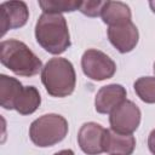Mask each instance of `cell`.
Listing matches in <instances>:
<instances>
[{
	"mask_svg": "<svg viewBox=\"0 0 155 155\" xmlns=\"http://www.w3.org/2000/svg\"><path fill=\"white\" fill-rule=\"evenodd\" d=\"M81 1L76 0H46L39 1V6L44 13H62V12H73L79 10Z\"/></svg>",
	"mask_w": 155,
	"mask_h": 155,
	"instance_id": "cell-16",
	"label": "cell"
},
{
	"mask_svg": "<svg viewBox=\"0 0 155 155\" xmlns=\"http://www.w3.org/2000/svg\"><path fill=\"white\" fill-rule=\"evenodd\" d=\"M108 39L120 53H127L137 46L139 34L136 24L130 21L122 24L109 27Z\"/></svg>",
	"mask_w": 155,
	"mask_h": 155,
	"instance_id": "cell-9",
	"label": "cell"
},
{
	"mask_svg": "<svg viewBox=\"0 0 155 155\" xmlns=\"http://www.w3.org/2000/svg\"><path fill=\"white\" fill-rule=\"evenodd\" d=\"M68 133V121L58 114H45L34 120L29 127L30 140L40 148L62 142Z\"/></svg>",
	"mask_w": 155,
	"mask_h": 155,
	"instance_id": "cell-4",
	"label": "cell"
},
{
	"mask_svg": "<svg viewBox=\"0 0 155 155\" xmlns=\"http://www.w3.org/2000/svg\"><path fill=\"white\" fill-rule=\"evenodd\" d=\"M29 18V10L24 1H5L0 5L1 36L11 29L23 27Z\"/></svg>",
	"mask_w": 155,
	"mask_h": 155,
	"instance_id": "cell-8",
	"label": "cell"
},
{
	"mask_svg": "<svg viewBox=\"0 0 155 155\" xmlns=\"http://www.w3.org/2000/svg\"><path fill=\"white\" fill-rule=\"evenodd\" d=\"M136 147V139L132 134H121L113 130L105 131L104 153L109 155H131Z\"/></svg>",
	"mask_w": 155,
	"mask_h": 155,
	"instance_id": "cell-11",
	"label": "cell"
},
{
	"mask_svg": "<svg viewBox=\"0 0 155 155\" xmlns=\"http://www.w3.org/2000/svg\"><path fill=\"white\" fill-rule=\"evenodd\" d=\"M101 17L105 24L109 27L122 24L131 21V10L128 5L121 1H107Z\"/></svg>",
	"mask_w": 155,
	"mask_h": 155,
	"instance_id": "cell-12",
	"label": "cell"
},
{
	"mask_svg": "<svg viewBox=\"0 0 155 155\" xmlns=\"http://www.w3.org/2000/svg\"><path fill=\"white\" fill-rule=\"evenodd\" d=\"M153 70H154V74H155V63H154V67H153Z\"/></svg>",
	"mask_w": 155,
	"mask_h": 155,
	"instance_id": "cell-21",
	"label": "cell"
},
{
	"mask_svg": "<svg viewBox=\"0 0 155 155\" xmlns=\"http://www.w3.org/2000/svg\"><path fill=\"white\" fill-rule=\"evenodd\" d=\"M41 103V97L36 87L34 86H23L18 98L15 102L13 109L21 115H30L33 114Z\"/></svg>",
	"mask_w": 155,
	"mask_h": 155,
	"instance_id": "cell-14",
	"label": "cell"
},
{
	"mask_svg": "<svg viewBox=\"0 0 155 155\" xmlns=\"http://www.w3.org/2000/svg\"><path fill=\"white\" fill-rule=\"evenodd\" d=\"M54 155H74V151H73V150H70V149H64V150L57 151Z\"/></svg>",
	"mask_w": 155,
	"mask_h": 155,
	"instance_id": "cell-19",
	"label": "cell"
},
{
	"mask_svg": "<svg viewBox=\"0 0 155 155\" xmlns=\"http://www.w3.org/2000/svg\"><path fill=\"white\" fill-rule=\"evenodd\" d=\"M23 90L22 84L11 76L5 74L0 75V105L4 109L12 110L16 99Z\"/></svg>",
	"mask_w": 155,
	"mask_h": 155,
	"instance_id": "cell-13",
	"label": "cell"
},
{
	"mask_svg": "<svg viewBox=\"0 0 155 155\" xmlns=\"http://www.w3.org/2000/svg\"><path fill=\"white\" fill-rule=\"evenodd\" d=\"M38 44L51 54H61L70 46V34L62 13H42L35 24Z\"/></svg>",
	"mask_w": 155,
	"mask_h": 155,
	"instance_id": "cell-1",
	"label": "cell"
},
{
	"mask_svg": "<svg viewBox=\"0 0 155 155\" xmlns=\"http://www.w3.org/2000/svg\"><path fill=\"white\" fill-rule=\"evenodd\" d=\"M133 88L139 97L145 103H155V76H142L134 81Z\"/></svg>",
	"mask_w": 155,
	"mask_h": 155,
	"instance_id": "cell-15",
	"label": "cell"
},
{
	"mask_svg": "<svg viewBox=\"0 0 155 155\" xmlns=\"http://www.w3.org/2000/svg\"><path fill=\"white\" fill-rule=\"evenodd\" d=\"M126 101V90L119 84H110L99 88L94 98V108L99 114H110Z\"/></svg>",
	"mask_w": 155,
	"mask_h": 155,
	"instance_id": "cell-10",
	"label": "cell"
},
{
	"mask_svg": "<svg viewBox=\"0 0 155 155\" xmlns=\"http://www.w3.org/2000/svg\"><path fill=\"white\" fill-rule=\"evenodd\" d=\"M149 5H150V7H151L153 12H155V2H154V1H151V2H149Z\"/></svg>",
	"mask_w": 155,
	"mask_h": 155,
	"instance_id": "cell-20",
	"label": "cell"
},
{
	"mask_svg": "<svg viewBox=\"0 0 155 155\" xmlns=\"http://www.w3.org/2000/svg\"><path fill=\"white\" fill-rule=\"evenodd\" d=\"M0 61L16 75L25 78L39 74L44 68L41 59L24 42L16 39L0 44Z\"/></svg>",
	"mask_w": 155,
	"mask_h": 155,
	"instance_id": "cell-2",
	"label": "cell"
},
{
	"mask_svg": "<svg viewBox=\"0 0 155 155\" xmlns=\"http://www.w3.org/2000/svg\"><path fill=\"white\" fill-rule=\"evenodd\" d=\"M107 1H96V0H87L81 1V5L79 7V11L88 17H97L101 16L102 10L104 7Z\"/></svg>",
	"mask_w": 155,
	"mask_h": 155,
	"instance_id": "cell-17",
	"label": "cell"
},
{
	"mask_svg": "<svg viewBox=\"0 0 155 155\" xmlns=\"http://www.w3.org/2000/svg\"><path fill=\"white\" fill-rule=\"evenodd\" d=\"M105 128L97 122H85L78 133L80 149L87 155H99L104 153Z\"/></svg>",
	"mask_w": 155,
	"mask_h": 155,
	"instance_id": "cell-7",
	"label": "cell"
},
{
	"mask_svg": "<svg viewBox=\"0 0 155 155\" xmlns=\"http://www.w3.org/2000/svg\"><path fill=\"white\" fill-rule=\"evenodd\" d=\"M41 81L52 97L64 98L70 96L76 85V75L71 62L62 57L51 58L41 70Z\"/></svg>",
	"mask_w": 155,
	"mask_h": 155,
	"instance_id": "cell-3",
	"label": "cell"
},
{
	"mask_svg": "<svg viewBox=\"0 0 155 155\" xmlns=\"http://www.w3.org/2000/svg\"><path fill=\"white\" fill-rule=\"evenodd\" d=\"M140 110L132 101L122 102L109 116L110 130L121 134H132L140 124Z\"/></svg>",
	"mask_w": 155,
	"mask_h": 155,
	"instance_id": "cell-6",
	"label": "cell"
},
{
	"mask_svg": "<svg viewBox=\"0 0 155 155\" xmlns=\"http://www.w3.org/2000/svg\"><path fill=\"white\" fill-rule=\"evenodd\" d=\"M148 148L153 155H155V128L150 132L148 137Z\"/></svg>",
	"mask_w": 155,
	"mask_h": 155,
	"instance_id": "cell-18",
	"label": "cell"
},
{
	"mask_svg": "<svg viewBox=\"0 0 155 155\" xmlns=\"http://www.w3.org/2000/svg\"><path fill=\"white\" fill-rule=\"evenodd\" d=\"M81 68L84 74L94 81H103L114 76L116 71L115 62L104 52L90 48L81 57Z\"/></svg>",
	"mask_w": 155,
	"mask_h": 155,
	"instance_id": "cell-5",
	"label": "cell"
}]
</instances>
